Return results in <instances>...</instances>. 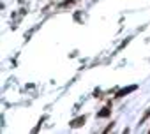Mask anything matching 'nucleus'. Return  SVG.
<instances>
[{
  "instance_id": "1",
  "label": "nucleus",
  "mask_w": 150,
  "mask_h": 134,
  "mask_svg": "<svg viewBox=\"0 0 150 134\" xmlns=\"http://www.w3.org/2000/svg\"><path fill=\"white\" fill-rule=\"evenodd\" d=\"M136 88H138L136 85H132V87H127V88H122V90H118V92H117V97H124V95H127V94L134 92Z\"/></svg>"
},
{
  "instance_id": "6",
  "label": "nucleus",
  "mask_w": 150,
  "mask_h": 134,
  "mask_svg": "<svg viewBox=\"0 0 150 134\" xmlns=\"http://www.w3.org/2000/svg\"><path fill=\"white\" fill-rule=\"evenodd\" d=\"M148 132H150V130H148Z\"/></svg>"
},
{
  "instance_id": "2",
  "label": "nucleus",
  "mask_w": 150,
  "mask_h": 134,
  "mask_svg": "<svg viewBox=\"0 0 150 134\" xmlns=\"http://www.w3.org/2000/svg\"><path fill=\"white\" fill-rule=\"evenodd\" d=\"M83 123H85V116H80V118H74V120L71 122V127L76 129V127H81Z\"/></svg>"
},
{
  "instance_id": "5",
  "label": "nucleus",
  "mask_w": 150,
  "mask_h": 134,
  "mask_svg": "<svg viewBox=\"0 0 150 134\" xmlns=\"http://www.w3.org/2000/svg\"><path fill=\"white\" fill-rule=\"evenodd\" d=\"M111 129H113V123H111V125H108V127H106V129H104V132H110V130H111Z\"/></svg>"
},
{
  "instance_id": "3",
  "label": "nucleus",
  "mask_w": 150,
  "mask_h": 134,
  "mask_svg": "<svg viewBox=\"0 0 150 134\" xmlns=\"http://www.w3.org/2000/svg\"><path fill=\"white\" fill-rule=\"evenodd\" d=\"M110 111H111V109H110V106H106V108H103V109L97 113V116H101V118H106V116L110 115Z\"/></svg>"
},
{
  "instance_id": "4",
  "label": "nucleus",
  "mask_w": 150,
  "mask_h": 134,
  "mask_svg": "<svg viewBox=\"0 0 150 134\" xmlns=\"http://www.w3.org/2000/svg\"><path fill=\"white\" fill-rule=\"evenodd\" d=\"M72 4V0H65V2H62V7H65V6H71Z\"/></svg>"
}]
</instances>
